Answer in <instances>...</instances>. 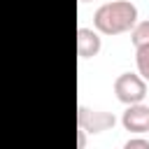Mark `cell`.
<instances>
[{
    "label": "cell",
    "mask_w": 149,
    "mask_h": 149,
    "mask_svg": "<svg viewBox=\"0 0 149 149\" xmlns=\"http://www.w3.org/2000/svg\"><path fill=\"white\" fill-rule=\"evenodd\" d=\"M93 23L105 35H119V33L133 30V26L137 23V7L128 0L105 2L102 7H98Z\"/></svg>",
    "instance_id": "6da1fadb"
},
{
    "label": "cell",
    "mask_w": 149,
    "mask_h": 149,
    "mask_svg": "<svg viewBox=\"0 0 149 149\" xmlns=\"http://www.w3.org/2000/svg\"><path fill=\"white\" fill-rule=\"evenodd\" d=\"M114 93L123 105H135L142 102L147 95V79L142 74H133V72H123L116 77L114 81Z\"/></svg>",
    "instance_id": "7a4b0ae2"
},
{
    "label": "cell",
    "mask_w": 149,
    "mask_h": 149,
    "mask_svg": "<svg viewBox=\"0 0 149 149\" xmlns=\"http://www.w3.org/2000/svg\"><path fill=\"white\" fill-rule=\"evenodd\" d=\"M116 119L109 112H100V109H88L84 105H79L77 109V126L84 128V133H102L114 128Z\"/></svg>",
    "instance_id": "3957f363"
},
{
    "label": "cell",
    "mask_w": 149,
    "mask_h": 149,
    "mask_svg": "<svg viewBox=\"0 0 149 149\" xmlns=\"http://www.w3.org/2000/svg\"><path fill=\"white\" fill-rule=\"evenodd\" d=\"M121 123L130 133H147L149 130V107L142 102L128 105V109L121 116Z\"/></svg>",
    "instance_id": "277c9868"
},
{
    "label": "cell",
    "mask_w": 149,
    "mask_h": 149,
    "mask_svg": "<svg viewBox=\"0 0 149 149\" xmlns=\"http://www.w3.org/2000/svg\"><path fill=\"white\" fill-rule=\"evenodd\" d=\"M102 42H100V35L93 30V28H77V54L79 58H93L98 51H100Z\"/></svg>",
    "instance_id": "5b68a950"
},
{
    "label": "cell",
    "mask_w": 149,
    "mask_h": 149,
    "mask_svg": "<svg viewBox=\"0 0 149 149\" xmlns=\"http://www.w3.org/2000/svg\"><path fill=\"white\" fill-rule=\"evenodd\" d=\"M135 63H137V72L149 81V44L135 47Z\"/></svg>",
    "instance_id": "8992f818"
},
{
    "label": "cell",
    "mask_w": 149,
    "mask_h": 149,
    "mask_svg": "<svg viewBox=\"0 0 149 149\" xmlns=\"http://www.w3.org/2000/svg\"><path fill=\"white\" fill-rule=\"evenodd\" d=\"M130 40H133L135 47H140V44H149V21H140V23H135L133 30H130Z\"/></svg>",
    "instance_id": "52a82bcc"
},
{
    "label": "cell",
    "mask_w": 149,
    "mask_h": 149,
    "mask_svg": "<svg viewBox=\"0 0 149 149\" xmlns=\"http://www.w3.org/2000/svg\"><path fill=\"white\" fill-rule=\"evenodd\" d=\"M126 149H149V140H128Z\"/></svg>",
    "instance_id": "ba28073f"
},
{
    "label": "cell",
    "mask_w": 149,
    "mask_h": 149,
    "mask_svg": "<svg viewBox=\"0 0 149 149\" xmlns=\"http://www.w3.org/2000/svg\"><path fill=\"white\" fill-rule=\"evenodd\" d=\"M86 144V137H84V128H79V149H84Z\"/></svg>",
    "instance_id": "9c48e42d"
},
{
    "label": "cell",
    "mask_w": 149,
    "mask_h": 149,
    "mask_svg": "<svg viewBox=\"0 0 149 149\" xmlns=\"http://www.w3.org/2000/svg\"><path fill=\"white\" fill-rule=\"evenodd\" d=\"M79 2H91V0H79Z\"/></svg>",
    "instance_id": "30bf717a"
}]
</instances>
